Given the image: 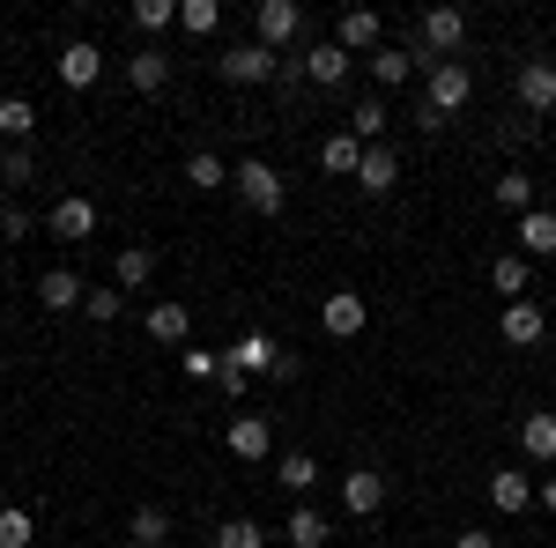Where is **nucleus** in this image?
<instances>
[{
    "instance_id": "aec40b11",
    "label": "nucleus",
    "mask_w": 556,
    "mask_h": 548,
    "mask_svg": "<svg viewBox=\"0 0 556 548\" xmlns=\"http://www.w3.org/2000/svg\"><path fill=\"white\" fill-rule=\"evenodd\" d=\"M519 453L534 467H556V416H519Z\"/></svg>"
},
{
    "instance_id": "c03bdc74",
    "label": "nucleus",
    "mask_w": 556,
    "mask_h": 548,
    "mask_svg": "<svg viewBox=\"0 0 556 548\" xmlns=\"http://www.w3.org/2000/svg\"><path fill=\"white\" fill-rule=\"evenodd\" d=\"M453 548H497V534H482V526H468V534H460Z\"/></svg>"
},
{
    "instance_id": "423d86ee",
    "label": "nucleus",
    "mask_w": 556,
    "mask_h": 548,
    "mask_svg": "<svg viewBox=\"0 0 556 548\" xmlns=\"http://www.w3.org/2000/svg\"><path fill=\"white\" fill-rule=\"evenodd\" d=\"M364 319H371V304H364L356 290H327V296H319V327H327L334 341H356V334H364Z\"/></svg>"
},
{
    "instance_id": "f03ea898",
    "label": "nucleus",
    "mask_w": 556,
    "mask_h": 548,
    "mask_svg": "<svg viewBox=\"0 0 556 548\" xmlns=\"http://www.w3.org/2000/svg\"><path fill=\"white\" fill-rule=\"evenodd\" d=\"M230 193H238L253 215H282L290 208V178H282L275 164H260V156H245V164L230 170Z\"/></svg>"
},
{
    "instance_id": "c756f323",
    "label": "nucleus",
    "mask_w": 556,
    "mask_h": 548,
    "mask_svg": "<svg viewBox=\"0 0 556 548\" xmlns=\"http://www.w3.org/2000/svg\"><path fill=\"white\" fill-rule=\"evenodd\" d=\"M30 127H38V104H30V97H0V133H8L15 149H30Z\"/></svg>"
},
{
    "instance_id": "f257e3e1",
    "label": "nucleus",
    "mask_w": 556,
    "mask_h": 548,
    "mask_svg": "<svg viewBox=\"0 0 556 548\" xmlns=\"http://www.w3.org/2000/svg\"><path fill=\"white\" fill-rule=\"evenodd\" d=\"M468 97H475V75L460 67V60H430V67H424V119H416V127L438 133Z\"/></svg>"
},
{
    "instance_id": "2f4dec72",
    "label": "nucleus",
    "mask_w": 556,
    "mask_h": 548,
    "mask_svg": "<svg viewBox=\"0 0 556 548\" xmlns=\"http://www.w3.org/2000/svg\"><path fill=\"white\" fill-rule=\"evenodd\" d=\"M149 275H156V253H149V245H127V253L112 259V282H119V290H141Z\"/></svg>"
},
{
    "instance_id": "1a4fd4ad",
    "label": "nucleus",
    "mask_w": 556,
    "mask_h": 548,
    "mask_svg": "<svg viewBox=\"0 0 556 548\" xmlns=\"http://www.w3.org/2000/svg\"><path fill=\"white\" fill-rule=\"evenodd\" d=\"M223 445H230V453H238V460H267V453H275V422L267 416H230V430H223Z\"/></svg>"
},
{
    "instance_id": "39448f33",
    "label": "nucleus",
    "mask_w": 556,
    "mask_h": 548,
    "mask_svg": "<svg viewBox=\"0 0 556 548\" xmlns=\"http://www.w3.org/2000/svg\"><path fill=\"white\" fill-rule=\"evenodd\" d=\"M460 44H468V15L460 8H430L424 15V67L430 60H453Z\"/></svg>"
},
{
    "instance_id": "c9c22d12",
    "label": "nucleus",
    "mask_w": 556,
    "mask_h": 548,
    "mask_svg": "<svg viewBox=\"0 0 556 548\" xmlns=\"http://www.w3.org/2000/svg\"><path fill=\"white\" fill-rule=\"evenodd\" d=\"M215 23H223V8H215V0H178V30H193V38H208Z\"/></svg>"
},
{
    "instance_id": "9b49d317",
    "label": "nucleus",
    "mask_w": 556,
    "mask_h": 548,
    "mask_svg": "<svg viewBox=\"0 0 556 548\" xmlns=\"http://www.w3.org/2000/svg\"><path fill=\"white\" fill-rule=\"evenodd\" d=\"M342 505L356 511V519H379V505H386V474H379V467H349V474H342Z\"/></svg>"
},
{
    "instance_id": "c85d7f7f",
    "label": "nucleus",
    "mask_w": 556,
    "mask_h": 548,
    "mask_svg": "<svg viewBox=\"0 0 556 548\" xmlns=\"http://www.w3.org/2000/svg\"><path fill=\"white\" fill-rule=\"evenodd\" d=\"M527 267H534V259H519V253H497V259H490V290L505 296V304H519V296H527Z\"/></svg>"
},
{
    "instance_id": "5701e85b",
    "label": "nucleus",
    "mask_w": 556,
    "mask_h": 548,
    "mask_svg": "<svg viewBox=\"0 0 556 548\" xmlns=\"http://www.w3.org/2000/svg\"><path fill=\"white\" fill-rule=\"evenodd\" d=\"M386 119H393V112H386V97H364V104H349V133H356L364 149H386Z\"/></svg>"
},
{
    "instance_id": "4c0bfd02",
    "label": "nucleus",
    "mask_w": 556,
    "mask_h": 548,
    "mask_svg": "<svg viewBox=\"0 0 556 548\" xmlns=\"http://www.w3.org/2000/svg\"><path fill=\"white\" fill-rule=\"evenodd\" d=\"M178 371H186L193 385H215V379H223V356H215V348H186V356H178Z\"/></svg>"
},
{
    "instance_id": "bb28decb",
    "label": "nucleus",
    "mask_w": 556,
    "mask_h": 548,
    "mask_svg": "<svg viewBox=\"0 0 556 548\" xmlns=\"http://www.w3.org/2000/svg\"><path fill=\"white\" fill-rule=\"evenodd\" d=\"M319 164L334 170V178H356V164H364V141H356V133H327V141H319Z\"/></svg>"
},
{
    "instance_id": "9d476101",
    "label": "nucleus",
    "mask_w": 556,
    "mask_h": 548,
    "mask_svg": "<svg viewBox=\"0 0 556 548\" xmlns=\"http://www.w3.org/2000/svg\"><path fill=\"white\" fill-rule=\"evenodd\" d=\"M497 334L513 341V348H534V341L549 334V311H542L534 296H519V304H505V319H497Z\"/></svg>"
},
{
    "instance_id": "79ce46f5",
    "label": "nucleus",
    "mask_w": 556,
    "mask_h": 548,
    "mask_svg": "<svg viewBox=\"0 0 556 548\" xmlns=\"http://www.w3.org/2000/svg\"><path fill=\"white\" fill-rule=\"evenodd\" d=\"M267 379H275V385H298V379H304V364H298V356H290V348H282V356H275V371H267Z\"/></svg>"
},
{
    "instance_id": "58836bf2",
    "label": "nucleus",
    "mask_w": 556,
    "mask_h": 548,
    "mask_svg": "<svg viewBox=\"0 0 556 548\" xmlns=\"http://www.w3.org/2000/svg\"><path fill=\"white\" fill-rule=\"evenodd\" d=\"M38 164H30V149H0V186H30Z\"/></svg>"
},
{
    "instance_id": "a878e982",
    "label": "nucleus",
    "mask_w": 556,
    "mask_h": 548,
    "mask_svg": "<svg viewBox=\"0 0 556 548\" xmlns=\"http://www.w3.org/2000/svg\"><path fill=\"white\" fill-rule=\"evenodd\" d=\"M127 534H134V548H164V541H172V511H164V505H134Z\"/></svg>"
},
{
    "instance_id": "7c9ffc66",
    "label": "nucleus",
    "mask_w": 556,
    "mask_h": 548,
    "mask_svg": "<svg viewBox=\"0 0 556 548\" xmlns=\"http://www.w3.org/2000/svg\"><path fill=\"white\" fill-rule=\"evenodd\" d=\"M83 319H97V327H119V319H127V290H119V282L89 290V296H83Z\"/></svg>"
},
{
    "instance_id": "dca6fc26",
    "label": "nucleus",
    "mask_w": 556,
    "mask_h": 548,
    "mask_svg": "<svg viewBox=\"0 0 556 548\" xmlns=\"http://www.w3.org/2000/svg\"><path fill=\"white\" fill-rule=\"evenodd\" d=\"M393 186H401V156H393V149H364V164H356V193L379 201V193H393Z\"/></svg>"
},
{
    "instance_id": "2eb2a0df",
    "label": "nucleus",
    "mask_w": 556,
    "mask_h": 548,
    "mask_svg": "<svg viewBox=\"0 0 556 548\" xmlns=\"http://www.w3.org/2000/svg\"><path fill=\"white\" fill-rule=\"evenodd\" d=\"M364 67L379 75V89H401V82H416V67H424V52H408V44H379V52H371Z\"/></svg>"
},
{
    "instance_id": "6ab92c4d",
    "label": "nucleus",
    "mask_w": 556,
    "mask_h": 548,
    "mask_svg": "<svg viewBox=\"0 0 556 548\" xmlns=\"http://www.w3.org/2000/svg\"><path fill=\"white\" fill-rule=\"evenodd\" d=\"M83 275H75V267H52V275H38V304L45 311H75V304H83Z\"/></svg>"
},
{
    "instance_id": "a18cd8bd",
    "label": "nucleus",
    "mask_w": 556,
    "mask_h": 548,
    "mask_svg": "<svg viewBox=\"0 0 556 548\" xmlns=\"http://www.w3.org/2000/svg\"><path fill=\"white\" fill-rule=\"evenodd\" d=\"M534 505H542V511H556V474L542 482V489H534Z\"/></svg>"
},
{
    "instance_id": "4be33fe9",
    "label": "nucleus",
    "mask_w": 556,
    "mask_h": 548,
    "mask_svg": "<svg viewBox=\"0 0 556 548\" xmlns=\"http://www.w3.org/2000/svg\"><path fill=\"white\" fill-rule=\"evenodd\" d=\"M186 334H193V311H186V304H149V341L186 348Z\"/></svg>"
},
{
    "instance_id": "49530a36",
    "label": "nucleus",
    "mask_w": 556,
    "mask_h": 548,
    "mask_svg": "<svg viewBox=\"0 0 556 548\" xmlns=\"http://www.w3.org/2000/svg\"><path fill=\"white\" fill-rule=\"evenodd\" d=\"M371 548H379V541H371Z\"/></svg>"
},
{
    "instance_id": "f8f14e48",
    "label": "nucleus",
    "mask_w": 556,
    "mask_h": 548,
    "mask_svg": "<svg viewBox=\"0 0 556 548\" xmlns=\"http://www.w3.org/2000/svg\"><path fill=\"white\" fill-rule=\"evenodd\" d=\"M519 104L527 112H556V60H519Z\"/></svg>"
},
{
    "instance_id": "ddd939ff",
    "label": "nucleus",
    "mask_w": 556,
    "mask_h": 548,
    "mask_svg": "<svg viewBox=\"0 0 556 548\" xmlns=\"http://www.w3.org/2000/svg\"><path fill=\"white\" fill-rule=\"evenodd\" d=\"M127 82H134V97H164V89H172V52L141 44V52L127 60Z\"/></svg>"
},
{
    "instance_id": "f704fd0d",
    "label": "nucleus",
    "mask_w": 556,
    "mask_h": 548,
    "mask_svg": "<svg viewBox=\"0 0 556 548\" xmlns=\"http://www.w3.org/2000/svg\"><path fill=\"white\" fill-rule=\"evenodd\" d=\"M30 534H38V519L23 505H0V548H30Z\"/></svg>"
},
{
    "instance_id": "ea45409f",
    "label": "nucleus",
    "mask_w": 556,
    "mask_h": 548,
    "mask_svg": "<svg viewBox=\"0 0 556 548\" xmlns=\"http://www.w3.org/2000/svg\"><path fill=\"white\" fill-rule=\"evenodd\" d=\"M215 548H260V526L253 519H223L215 526Z\"/></svg>"
},
{
    "instance_id": "0eeeda50",
    "label": "nucleus",
    "mask_w": 556,
    "mask_h": 548,
    "mask_svg": "<svg viewBox=\"0 0 556 548\" xmlns=\"http://www.w3.org/2000/svg\"><path fill=\"white\" fill-rule=\"evenodd\" d=\"M253 23H260V44H267V52H275V44H298V38H304V8H298V0H260Z\"/></svg>"
},
{
    "instance_id": "e433bc0d",
    "label": "nucleus",
    "mask_w": 556,
    "mask_h": 548,
    "mask_svg": "<svg viewBox=\"0 0 556 548\" xmlns=\"http://www.w3.org/2000/svg\"><path fill=\"white\" fill-rule=\"evenodd\" d=\"M497 208L527 215V208H534V178H519V170H505V178H497Z\"/></svg>"
},
{
    "instance_id": "a19ab883",
    "label": "nucleus",
    "mask_w": 556,
    "mask_h": 548,
    "mask_svg": "<svg viewBox=\"0 0 556 548\" xmlns=\"http://www.w3.org/2000/svg\"><path fill=\"white\" fill-rule=\"evenodd\" d=\"M0 238H30V215L15 208V201H0Z\"/></svg>"
},
{
    "instance_id": "4468645a",
    "label": "nucleus",
    "mask_w": 556,
    "mask_h": 548,
    "mask_svg": "<svg viewBox=\"0 0 556 548\" xmlns=\"http://www.w3.org/2000/svg\"><path fill=\"white\" fill-rule=\"evenodd\" d=\"M349 67H356V60H349L342 44H312V52H304V82L312 89H342Z\"/></svg>"
},
{
    "instance_id": "6e6552de",
    "label": "nucleus",
    "mask_w": 556,
    "mask_h": 548,
    "mask_svg": "<svg viewBox=\"0 0 556 548\" xmlns=\"http://www.w3.org/2000/svg\"><path fill=\"white\" fill-rule=\"evenodd\" d=\"M275 356H282V341H275V334H238L230 348H223V364H230V371H245V379H267V371H275Z\"/></svg>"
},
{
    "instance_id": "72a5a7b5",
    "label": "nucleus",
    "mask_w": 556,
    "mask_h": 548,
    "mask_svg": "<svg viewBox=\"0 0 556 548\" xmlns=\"http://www.w3.org/2000/svg\"><path fill=\"white\" fill-rule=\"evenodd\" d=\"M178 23V0H141L134 8V38H156V30H172Z\"/></svg>"
},
{
    "instance_id": "37998d69",
    "label": "nucleus",
    "mask_w": 556,
    "mask_h": 548,
    "mask_svg": "<svg viewBox=\"0 0 556 548\" xmlns=\"http://www.w3.org/2000/svg\"><path fill=\"white\" fill-rule=\"evenodd\" d=\"M245 385H253L245 371H230V364H223V379H215V393H223V400H245Z\"/></svg>"
},
{
    "instance_id": "f3484780",
    "label": "nucleus",
    "mask_w": 556,
    "mask_h": 548,
    "mask_svg": "<svg viewBox=\"0 0 556 548\" xmlns=\"http://www.w3.org/2000/svg\"><path fill=\"white\" fill-rule=\"evenodd\" d=\"M519 259H556V215L549 208L519 215Z\"/></svg>"
},
{
    "instance_id": "393cba45",
    "label": "nucleus",
    "mask_w": 556,
    "mask_h": 548,
    "mask_svg": "<svg viewBox=\"0 0 556 548\" xmlns=\"http://www.w3.org/2000/svg\"><path fill=\"white\" fill-rule=\"evenodd\" d=\"M490 505L497 511H527L534 505V482H527L519 467H497V474H490Z\"/></svg>"
},
{
    "instance_id": "20e7f679",
    "label": "nucleus",
    "mask_w": 556,
    "mask_h": 548,
    "mask_svg": "<svg viewBox=\"0 0 556 548\" xmlns=\"http://www.w3.org/2000/svg\"><path fill=\"white\" fill-rule=\"evenodd\" d=\"M215 67H223V82L253 89V82H275V67H282V60H275V52H267V44L253 38V44H230V52H223Z\"/></svg>"
},
{
    "instance_id": "a211bd4d",
    "label": "nucleus",
    "mask_w": 556,
    "mask_h": 548,
    "mask_svg": "<svg viewBox=\"0 0 556 548\" xmlns=\"http://www.w3.org/2000/svg\"><path fill=\"white\" fill-rule=\"evenodd\" d=\"M97 75H104V52H97L89 38H75L67 52H60V82H67V89H89Z\"/></svg>"
},
{
    "instance_id": "cd10ccee",
    "label": "nucleus",
    "mask_w": 556,
    "mask_h": 548,
    "mask_svg": "<svg viewBox=\"0 0 556 548\" xmlns=\"http://www.w3.org/2000/svg\"><path fill=\"white\" fill-rule=\"evenodd\" d=\"M327 534H334V526H327L312 505H298L290 519H282V541H290V548H327Z\"/></svg>"
},
{
    "instance_id": "412c9836",
    "label": "nucleus",
    "mask_w": 556,
    "mask_h": 548,
    "mask_svg": "<svg viewBox=\"0 0 556 548\" xmlns=\"http://www.w3.org/2000/svg\"><path fill=\"white\" fill-rule=\"evenodd\" d=\"M334 44H342L349 60H356V52H379V15H371V8H349L342 30H334Z\"/></svg>"
},
{
    "instance_id": "7ed1b4c3",
    "label": "nucleus",
    "mask_w": 556,
    "mask_h": 548,
    "mask_svg": "<svg viewBox=\"0 0 556 548\" xmlns=\"http://www.w3.org/2000/svg\"><path fill=\"white\" fill-rule=\"evenodd\" d=\"M45 230H52L60 245H89V238H97V201H89V193H60L52 215H45Z\"/></svg>"
},
{
    "instance_id": "b1692460",
    "label": "nucleus",
    "mask_w": 556,
    "mask_h": 548,
    "mask_svg": "<svg viewBox=\"0 0 556 548\" xmlns=\"http://www.w3.org/2000/svg\"><path fill=\"white\" fill-rule=\"evenodd\" d=\"M275 482H282V489L304 505V497L319 489V460H312V453H282V460H275Z\"/></svg>"
},
{
    "instance_id": "473e14b6",
    "label": "nucleus",
    "mask_w": 556,
    "mask_h": 548,
    "mask_svg": "<svg viewBox=\"0 0 556 548\" xmlns=\"http://www.w3.org/2000/svg\"><path fill=\"white\" fill-rule=\"evenodd\" d=\"M186 178H193L201 193H223V186H230V164L208 156V149H193V156H186Z\"/></svg>"
}]
</instances>
